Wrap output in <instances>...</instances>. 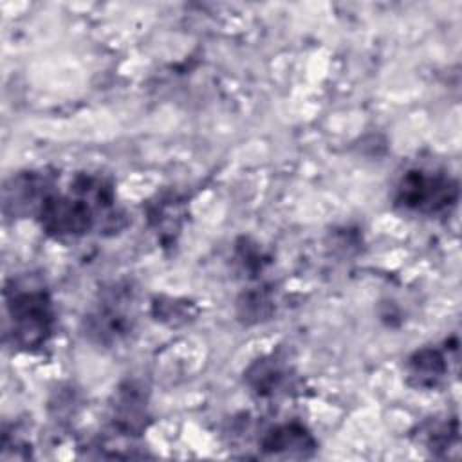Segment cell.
<instances>
[{"mask_svg": "<svg viewBox=\"0 0 462 462\" xmlns=\"http://www.w3.org/2000/svg\"><path fill=\"white\" fill-rule=\"evenodd\" d=\"M7 334L23 350H34L47 343L52 332V303L43 289H7Z\"/></svg>", "mask_w": 462, "mask_h": 462, "instance_id": "1", "label": "cell"}, {"mask_svg": "<svg viewBox=\"0 0 462 462\" xmlns=\"http://www.w3.org/2000/svg\"><path fill=\"white\" fill-rule=\"evenodd\" d=\"M458 200V184L449 175L433 170H410L395 188V204L420 215H440Z\"/></svg>", "mask_w": 462, "mask_h": 462, "instance_id": "2", "label": "cell"}, {"mask_svg": "<svg viewBox=\"0 0 462 462\" xmlns=\"http://www.w3.org/2000/svg\"><path fill=\"white\" fill-rule=\"evenodd\" d=\"M97 209L70 189L69 195L47 193L36 215L45 233L56 238H76L94 226Z\"/></svg>", "mask_w": 462, "mask_h": 462, "instance_id": "3", "label": "cell"}, {"mask_svg": "<svg viewBox=\"0 0 462 462\" xmlns=\"http://www.w3.org/2000/svg\"><path fill=\"white\" fill-rule=\"evenodd\" d=\"M314 448L312 435L296 422L276 426L262 439V449L274 457H309Z\"/></svg>", "mask_w": 462, "mask_h": 462, "instance_id": "4", "label": "cell"}, {"mask_svg": "<svg viewBox=\"0 0 462 462\" xmlns=\"http://www.w3.org/2000/svg\"><path fill=\"white\" fill-rule=\"evenodd\" d=\"M128 328V316L126 312L116 303L101 305L90 318H88V334H94L97 341H117Z\"/></svg>", "mask_w": 462, "mask_h": 462, "instance_id": "5", "label": "cell"}, {"mask_svg": "<svg viewBox=\"0 0 462 462\" xmlns=\"http://www.w3.org/2000/svg\"><path fill=\"white\" fill-rule=\"evenodd\" d=\"M410 377L415 379L417 386H433L446 372V363L440 352L424 348L410 359Z\"/></svg>", "mask_w": 462, "mask_h": 462, "instance_id": "6", "label": "cell"}]
</instances>
